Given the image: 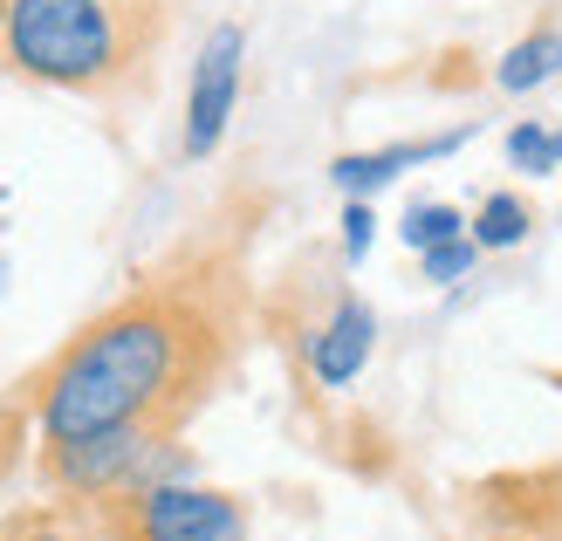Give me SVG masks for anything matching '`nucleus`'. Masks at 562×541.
<instances>
[{
	"instance_id": "f257e3e1",
	"label": "nucleus",
	"mask_w": 562,
	"mask_h": 541,
	"mask_svg": "<svg viewBox=\"0 0 562 541\" xmlns=\"http://www.w3.org/2000/svg\"><path fill=\"white\" fill-rule=\"evenodd\" d=\"M240 343V281L227 261L165 268L137 281L90 316L63 350L27 384V418L35 439H82L117 432V425H151V432H186V418L213 397Z\"/></svg>"
},
{
	"instance_id": "f03ea898",
	"label": "nucleus",
	"mask_w": 562,
	"mask_h": 541,
	"mask_svg": "<svg viewBox=\"0 0 562 541\" xmlns=\"http://www.w3.org/2000/svg\"><path fill=\"white\" fill-rule=\"evenodd\" d=\"M165 21L172 0H8L0 63L42 90L117 97L151 76Z\"/></svg>"
},
{
	"instance_id": "7ed1b4c3",
	"label": "nucleus",
	"mask_w": 562,
	"mask_h": 541,
	"mask_svg": "<svg viewBox=\"0 0 562 541\" xmlns=\"http://www.w3.org/2000/svg\"><path fill=\"white\" fill-rule=\"evenodd\" d=\"M97 541H255L247 507L192 473L97 500Z\"/></svg>"
},
{
	"instance_id": "20e7f679",
	"label": "nucleus",
	"mask_w": 562,
	"mask_h": 541,
	"mask_svg": "<svg viewBox=\"0 0 562 541\" xmlns=\"http://www.w3.org/2000/svg\"><path fill=\"white\" fill-rule=\"evenodd\" d=\"M240 69H247V27L240 21H213L200 55H192V82H186V131H179V151L200 165L220 151L234 110H240Z\"/></svg>"
},
{
	"instance_id": "39448f33",
	"label": "nucleus",
	"mask_w": 562,
	"mask_h": 541,
	"mask_svg": "<svg viewBox=\"0 0 562 541\" xmlns=\"http://www.w3.org/2000/svg\"><path fill=\"white\" fill-rule=\"evenodd\" d=\"M371 350H378V308L350 289H336L329 308L302 329V370L323 391H350L363 377V363H371Z\"/></svg>"
},
{
	"instance_id": "423d86ee",
	"label": "nucleus",
	"mask_w": 562,
	"mask_h": 541,
	"mask_svg": "<svg viewBox=\"0 0 562 541\" xmlns=\"http://www.w3.org/2000/svg\"><path fill=\"white\" fill-rule=\"evenodd\" d=\"M473 137V124H460V131H439V137H412V145H378V151H344L329 165V179H336V192L344 199H371V192H384L391 179H405V172H418V165H432V158H453L460 145Z\"/></svg>"
},
{
	"instance_id": "0eeeda50",
	"label": "nucleus",
	"mask_w": 562,
	"mask_h": 541,
	"mask_svg": "<svg viewBox=\"0 0 562 541\" xmlns=\"http://www.w3.org/2000/svg\"><path fill=\"white\" fill-rule=\"evenodd\" d=\"M562 76V27L542 21V27H528V35L501 55V69H494V90H508V97H536L542 82Z\"/></svg>"
},
{
	"instance_id": "6e6552de",
	"label": "nucleus",
	"mask_w": 562,
	"mask_h": 541,
	"mask_svg": "<svg viewBox=\"0 0 562 541\" xmlns=\"http://www.w3.org/2000/svg\"><path fill=\"white\" fill-rule=\"evenodd\" d=\"M0 541H97V507L82 500H35V507H14L0 521Z\"/></svg>"
},
{
	"instance_id": "1a4fd4ad",
	"label": "nucleus",
	"mask_w": 562,
	"mask_h": 541,
	"mask_svg": "<svg viewBox=\"0 0 562 541\" xmlns=\"http://www.w3.org/2000/svg\"><path fill=\"white\" fill-rule=\"evenodd\" d=\"M467 234L481 240V253H508V247H521L528 234H536V206H528L521 192H487L481 206H473V219H467Z\"/></svg>"
},
{
	"instance_id": "9d476101",
	"label": "nucleus",
	"mask_w": 562,
	"mask_h": 541,
	"mask_svg": "<svg viewBox=\"0 0 562 541\" xmlns=\"http://www.w3.org/2000/svg\"><path fill=\"white\" fill-rule=\"evenodd\" d=\"M508 165H515V172H528V179L562 172V131L542 124V117H521V124L508 131Z\"/></svg>"
},
{
	"instance_id": "9b49d317",
	"label": "nucleus",
	"mask_w": 562,
	"mask_h": 541,
	"mask_svg": "<svg viewBox=\"0 0 562 541\" xmlns=\"http://www.w3.org/2000/svg\"><path fill=\"white\" fill-rule=\"evenodd\" d=\"M467 234V213L460 206H446V199H426V206H412L398 219V240L412 253H426V247H446V240H460Z\"/></svg>"
},
{
	"instance_id": "f8f14e48",
	"label": "nucleus",
	"mask_w": 562,
	"mask_h": 541,
	"mask_svg": "<svg viewBox=\"0 0 562 541\" xmlns=\"http://www.w3.org/2000/svg\"><path fill=\"white\" fill-rule=\"evenodd\" d=\"M473 268H481V240H473V234L418 253V281H432V289H453V281H467Z\"/></svg>"
},
{
	"instance_id": "ddd939ff",
	"label": "nucleus",
	"mask_w": 562,
	"mask_h": 541,
	"mask_svg": "<svg viewBox=\"0 0 562 541\" xmlns=\"http://www.w3.org/2000/svg\"><path fill=\"white\" fill-rule=\"evenodd\" d=\"M371 234H378L371 199H350L344 206V261H363V253H371Z\"/></svg>"
},
{
	"instance_id": "4468645a",
	"label": "nucleus",
	"mask_w": 562,
	"mask_h": 541,
	"mask_svg": "<svg viewBox=\"0 0 562 541\" xmlns=\"http://www.w3.org/2000/svg\"><path fill=\"white\" fill-rule=\"evenodd\" d=\"M0 21H8V0H0Z\"/></svg>"
}]
</instances>
